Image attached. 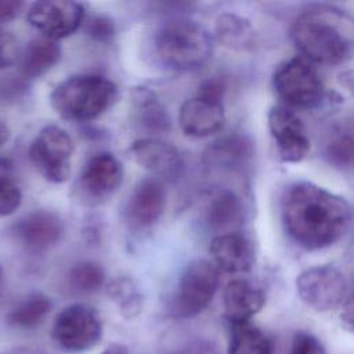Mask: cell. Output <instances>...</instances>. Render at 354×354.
Masks as SVG:
<instances>
[{
    "instance_id": "1",
    "label": "cell",
    "mask_w": 354,
    "mask_h": 354,
    "mask_svg": "<svg viewBox=\"0 0 354 354\" xmlns=\"http://www.w3.org/2000/svg\"><path fill=\"white\" fill-rule=\"evenodd\" d=\"M281 220L289 238L306 250H321L339 242L350 228L351 207L340 195L310 181L288 187Z\"/></svg>"
},
{
    "instance_id": "2",
    "label": "cell",
    "mask_w": 354,
    "mask_h": 354,
    "mask_svg": "<svg viewBox=\"0 0 354 354\" xmlns=\"http://www.w3.org/2000/svg\"><path fill=\"white\" fill-rule=\"evenodd\" d=\"M353 18L344 11L317 6L297 15L290 28V37L310 62L337 65L353 53Z\"/></svg>"
},
{
    "instance_id": "3",
    "label": "cell",
    "mask_w": 354,
    "mask_h": 354,
    "mask_svg": "<svg viewBox=\"0 0 354 354\" xmlns=\"http://www.w3.org/2000/svg\"><path fill=\"white\" fill-rule=\"evenodd\" d=\"M116 97V84L105 76L75 75L54 87L50 101L61 118L88 122L112 106Z\"/></svg>"
},
{
    "instance_id": "4",
    "label": "cell",
    "mask_w": 354,
    "mask_h": 354,
    "mask_svg": "<svg viewBox=\"0 0 354 354\" xmlns=\"http://www.w3.org/2000/svg\"><path fill=\"white\" fill-rule=\"evenodd\" d=\"M155 50L160 61L177 71L202 66L213 54V37L201 24L177 18L165 22L155 35Z\"/></svg>"
},
{
    "instance_id": "5",
    "label": "cell",
    "mask_w": 354,
    "mask_h": 354,
    "mask_svg": "<svg viewBox=\"0 0 354 354\" xmlns=\"http://www.w3.org/2000/svg\"><path fill=\"white\" fill-rule=\"evenodd\" d=\"M272 86L278 97L295 108H317L324 100L322 79L313 62L301 55L286 59L275 68Z\"/></svg>"
},
{
    "instance_id": "6",
    "label": "cell",
    "mask_w": 354,
    "mask_h": 354,
    "mask_svg": "<svg viewBox=\"0 0 354 354\" xmlns=\"http://www.w3.org/2000/svg\"><path fill=\"white\" fill-rule=\"evenodd\" d=\"M220 281V272L207 259H195L183 270L173 299L171 313L178 318L201 314L213 300Z\"/></svg>"
},
{
    "instance_id": "7",
    "label": "cell",
    "mask_w": 354,
    "mask_h": 354,
    "mask_svg": "<svg viewBox=\"0 0 354 354\" xmlns=\"http://www.w3.org/2000/svg\"><path fill=\"white\" fill-rule=\"evenodd\" d=\"M51 336L66 353H84L95 347L102 337V321L98 311L84 303H73L55 317Z\"/></svg>"
},
{
    "instance_id": "8",
    "label": "cell",
    "mask_w": 354,
    "mask_h": 354,
    "mask_svg": "<svg viewBox=\"0 0 354 354\" xmlns=\"http://www.w3.org/2000/svg\"><path fill=\"white\" fill-rule=\"evenodd\" d=\"M73 149V140L64 129L47 124L30 144L29 158L46 180L59 184L71 176Z\"/></svg>"
},
{
    "instance_id": "9",
    "label": "cell",
    "mask_w": 354,
    "mask_h": 354,
    "mask_svg": "<svg viewBox=\"0 0 354 354\" xmlns=\"http://www.w3.org/2000/svg\"><path fill=\"white\" fill-rule=\"evenodd\" d=\"M296 290L304 304L325 313L344 303L348 286L339 268L322 264L303 270L296 278Z\"/></svg>"
},
{
    "instance_id": "10",
    "label": "cell",
    "mask_w": 354,
    "mask_h": 354,
    "mask_svg": "<svg viewBox=\"0 0 354 354\" xmlns=\"http://www.w3.org/2000/svg\"><path fill=\"white\" fill-rule=\"evenodd\" d=\"M28 21L43 35V37L57 41L73 35L82 26L84 21V8L76 1H36L28 11Z\"/></svg>"
},
{
    "instance_id": "11",
    "label": "cell",
    "mask_w": 354,
    "mask_h": 354,
    "mask_svg": "<svg viewBox=\"0 0 354 354\" xmlns=\"http://www.w3.org/2000/svg\"><path fill=\"white\" fill-rule=\"evenodd\" d=\"M268 130L282 162H301L310 152L311 144L301 119L289 108L275 105L268 111Z\"/></svg>"
},
{
    "instance_id": "12",
    "label": "cell",
    "mask_w": 354,
    "mask_h": 354,
    "mask_svg": "<svg viewBox=\"0 0 354 354\" xmlns=\"http://www.w3.org/2000/svg\"><path fill=\"white\" fill-rule=\"evenodd\" d=\"M129 152L133 160L156 177L166 181H177L184 173V158L171 144L156 138L145 137L136 140Z\"/></svg>"
},
{
    "instance_id": "13",
    "label": "cell",
    "mask_w": 354,
    "mask_h": 354,
    "mask_svg": "<svg viewBox=\"0 0 354 354\" xmlns=\"http://www.w3.org/2000/svg\"><path fill=\"white\" fill-rule=\"evenodd\" d=\"M209 254L218 272L228 274L248 272L256 260L250 239L236 231L214 235L209 245Z\"/></svg>"
},
{
    "instance_id": "14",
    "label": "cell",
    "mask_w": 354,
    "mask_h": 354,
    "mask_svg": "<svg viewBox=\"0 0 354 354\" xmlns=\"http://www.w3.org/2000/svg\"><path fill=\"white\" fill-rule=\"evenodd\" d=\"M224 122L225 112L221 101L195 95L185 100L180 106L178 124L185 136L195 138L209 137L220 131Z\"/></svg>"
},
{
    "instance_id": "15",
    "label": "cell",
    "mask_w": 354,
    "mask_h": 354,
    "mask_svg": "<svg viewBox=\"0 0 354 354\" xmlns=\"http://www.w3.org/2000/svg\"><path fill=\"white\" fill-rule=\"evenodd\" d=\"M166 207V189L160 180L155 177L142 178L131 191L127 205V220L138 228L153 225Z\"/></svg>"
},
{
    "instance_id": "16",
    "label": "cell",
    "mask_w": 354,
    "mask_h": 354,
    "mask_svg": "<svg viewBox=\"0 0 354 354\" xmlns=\"http://www.w3.org/2000/svg\"><path fill=\"white\" fill-rule=\"evenodd\" d=\"M15 238L29 250L41 252L53 248L62 236L64 223L50 210H35L14 225Z\"/></svg>"
},
{
    "instance_id": "17",
    "label": "cell",
    "mask_w": 354,
    "mask_h": 354,
    "mask_svg": "<svg viewBox=\"0 0 354 354\" xmlns=\"http://www.w3.org/2000/svg\"><path fill=\"white\" fill-rule=\"evenodd\" d=\"M264 304V290L249 279L234 278L224 288L223 306L228 324L250 321Z\"/></svg>"
},
{
    "instance_id": "18",
    "label": "cell",
    "mask_w": 354,
    "mask_h": 354,
    "mask_svg": "<svg viewBox=\"0 0 354 354\" xmlns=\"http://www.w3.org/2000/svg\"><path fill=\"white\" fill-rule=\"evenodd\" d=\"M123 181V166L119 159L109 153L101 152L88 159L80 183L91 196L102 198L115 192Z\"/></svg>"
},
{
    "instance_id": "19",
    "label": "cell",
    "mask_w": 354,
    "mask_h": 354,
    "mask_svg": "<svg viewBox=\"0 0 354 354\" xmlns=\"http://www.w3.org/2000/svg\"><path fill=\"white\" fill-rule=\"evenodd\" d=\"M253 158V142L243 134H230L213 141L203 152V162L218 170L238 171Z\"/></svg>"
},
{
    "instance_id": "20",
    "label": "cell",
    "mask_w": 354,
    "mask_h": 354,
    "mask_svg": "<svg viewBox=\"0 0 354 354\" xmlns=\"http://www.w3.org/2000/svg\"><path fill=\"white\" fill-rule=\"evenodd\" d=\"M214 37L228 50L249 53L256 47V30L249 19L235 12H223L214 21Z\"/></svg>"
},
{
    "instance_id": "21",
    "label": "cell",
    "mask_w": 354,
    "mask_h": 354,
    "mask_svg": "<svg viewBox=\"0 0 354 354\" xmlns=\"http://www.w3.org/2000/svg\"><path fill=\"white\" fill-rule=\"evenodd\" d=\"M133 118L136 123L151 134H162L170 130L171 120L165 105L156 95L145 88H136L131 97Z\"/></svg>"
},
{
    "instance_id": "22",
    "label": "cell",
    "mask_w": 354,
    "mask_h": 354,
    "mask_svg": "<svg viewBox=\"0 0 354 354\" xmlns=\"http://www.w3.org/2000/svg\"><path fill=\"white\" fill-rule=\"evenodd\" d=\"M243 218L242 199L231 189L218 191L210 201L206 209V224L217 232H232V228L239 225Z\"/></svg>"
},
{
    "instance_id": "23",
    "label": "cell",
    "mask_w": 354,
    "mask_h": 354,
    "mask_svg": "<svg viewBox=\"0 0 354 354\" xmlns=\"http://www.w3.org/2000/svg\"><path fill=\"white\" fill-rule=\"evenodd\" d=\"M272 350L271 337L250 321L230 324L228 354H272Z\"/></svg>"
},
{
    "instance_id": "24",
    "label": "cell",
    "mask_w": 354,
    "mask_h": 354,
    "mask_svg": "<svg viewBox=\"0 0 354 354\" xmlns=\"http://www.w3.org/2000/svg\"><path fill=\"white\" fill-rule=\"evenodd\" d=\"M61 47L55 40L37 37L32 40L22 57L21 71L26 77H39L61 59Z\"/></svg>"
},
{
    "instance_id": "25",
    "label": "cell",
    "mask_w": 354,
    "mask_h": 354,
    "mask_svg": "<svg viewBox=\"0 0 354 354\" xmlns=\"http://www.w3.org/2000/svg\"><path fill=\"white\" fill-rule=\"evenodd\" d=\"M109 299L118 306L124 318H134L142 310V295L130 277H118L106 286Z\"/></svg>"
},
{
    "instance_id": "26",
    "label": "cell",
    "mask_w": 354,
    "mask_h": 354,
    "mask_svg": "<svg viewBox=\"0 0 354 354\" xmlns=\"http://www.w3.org/2000/svg\"><path fill=\"white\" fill-rule=\"evenodd\" d=\"M53 303L43 293H32L25 297L8 315L11 325L22 329L37 326L51 311Z\"/></svg>"
},
{
    "instance_id": "27",
    "label": "cell",
    "mask_w": 354,
    "mask_h": 354,
    "mask_svg": "<svg viewBox=\"0 0 354 354\" xmlns=\"http://www.w3.org/2000/svg\"><path fill=\"white\" fill-rule=\"evenodd\" d=\"M68 281L76 292L93 293L105 283V270L95 261H79L69 270Z\"/></svg>"
},
{
    "instance_id": "28",
    "label": "cell",
    "mask_w": 354,
    "mask_h": 354,
    "mask_svg": "<svg viewBox=\"0 0 354 354\" xmlns=\"http://www.w3.org/2000/svg\"><path fill=\"white\" fill-rule=\"evenodd\" d=\"M326 160L335 167H351L353 165V137L351 130L336 134L325 148Z\"/></svg>"
},
{
    "instance_id": "29",
    "label": "cell",
    "mask_w": 354,
    "mask_h": 354,
    "mask_svg": "<svg viewBox=\"0 0 354 354\" xmlns=\"http://www.w3.org/2000/svg\"><path fill=\"white\" fill-rule=\"evenodd\" d=\"M22 202L19 187L11 177L0 178V216L12 214Z\"/></svg>"
},
{
    "instance_id": "30",
    "label": "cell",
    "mask_w": 354,
    "mask_h": 354,
    "mask_svg": "<svg viewBox=\"0 0 354 354\" xmlns=\"http://www.w3.org/2000/svg\"><path fill=\"white\" fill-rule=\"evenodd\" d=\"M289 354H326V351L315 335L301 330L295 335Z\"/></svg>"
},
{
    "instance_id": "31",
    "label": "cell",
    "mask_w": 354,
    "mask_h": 354,
    "mask_svg": "<svg viewBox=\"0 0 354 354\" xmlns=\"http://www.w3.org/2000/svg\"><path fill=\"white\" fill-rule=\"evenodd\" d=\"M87 32L97 41H108L115 35V24L105 15H94L87 24Z\"/></svg>"
},
{
    "instance_id": "32",
    "label": "cell",
    "mask_w": 354,
    "mask_h": 354,
    "mask_svg": "<svg viewBox=\"0 0 354 354\" xmlns=\"http://www.w3.org/2000/svg\"><path fill=\"white\" fill-rule=\"evenodd\" d=\"M18 58V43L15 37L0 29V69L11 66Z\"/></svg>"
},
{
    "instance_id": "33",
    "label": "cell",
    "mask_w": 354,
    "mask_h": 354,
    "mask_svg": "<svg viewBox=\"0 0 354 354\" xmlns=\"http://www.w3.org/2000/svg\"><path fill=\"white\" fill-rule=\"evenodd\" d=\"M224 93H225L224 80L221 77L213 76V77H207L206 80H203L199 84L196 95L207 98V100H214V101H221L223 102Z\"/></svg>"
},
{
    "instance_id": "34",
    "label": "cell",
    "mask_w": 354,
    "mask_h": 354,
    "mask_svg": "<svg viewBox=\"0 0 354 354\" xmlns=\"http://www.w3.org/2000/svg\"><path fill=\"white\" fill-rule=\"evenodd\" d=\"M24 3L18 0H0V24L14 19L22 10Z\"/></svg>"
},
{
    "instance_id": "35",
    "label": "cell",
    "mask_w": 354,
    "mask_h": 354,
    "mask_svg": "<svg viewBox=\"0 0 354 354\" xmlns=\"http://www.w3.org/2000/svg\"><path fill=\"white\" fill-rule=\"evenodd\" d=\"M342 319L347 325L348 329L353 326V306H351V297H347L343 303V313H342Z\"/></svg>"
},
{
    "instance_id": "36",
    "label": "cell",
    "mask_w": 354,
    "mask_h": 354,
    "mask_svg": "<svg viewBox=\"0 0 354 354\" xmlns=\"http://www.w3.org/2000/svg\"><path fill=\"white\" fill-rule=\"evenodd\" d=\"M11 171H12L11 162L7 158L0 156V178L11 177Z\"/></svg>"
},
{
    "instance_id": "37",
    "label": "cell",
    "mask_w": 354,
    "mask_h": 354,
    "mask_svg": "<svg viewBox=\"0 0 354 354\" xmlns=\"http://www.w3.org/2000/svg\"><path fill=\"white\" fill-rule=\"evenodd\" d=\"M10 138V130H8V126L0 120V147L4 145Z\"/></svg>"
},
{
    "instance_id": "38",
    "label": "cell",
    "mask_w": 354,
    "mask_h": 354,
    "mask_svg": "<svg viewBox=\"0 0 354 354\" xmlns=\"http://www.w3.org/2000/svg\"><path fill=\"white\" fill-rule=\"evenodd\" d=\"M101 354H129V353H127V350L124 347L113 344V346H109L108 348H105Z\"/></svg>"
},
{
    "instance_id": "39",
    "label": "cell",
    "mask_w": 354,
    "mask_h": 354,
    "mask_svg": "<svg viewBox=\"0 0 354 354\" xmlns=\"http://www.w3.org/2000/svg\"><path fill=\"white\" fill-rule=\"evenodd\" d=\"M18 354H43V353H37V351H21Z\"/></svg>"
},
{
    "instance_id": "40",
    "label": "cell",
    "mask_w": 354,
    "mask_h": 354,
    "mask_svg": "<svg viewBox=\"0 0 354 354\" xmlns=\"http://www.w3.org/2000/svg\"><path fill=\"white\" fill-rule=\"evenodd\" d=\"M0 286H1V268H0Z\"/></svg>"
}]
</instances>
